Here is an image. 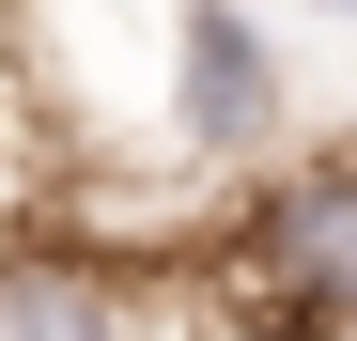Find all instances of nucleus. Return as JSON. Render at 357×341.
I'll use <instances>...</instances> for the list:
<instances>
[{
	"instance_id": "3",
	"label": "nucleus",
	"mask_w": 357,
	"mask_h": 341,
	"mask_svg": "<svg viewBox=\"0 0 357 341\" xmlns=\"http://www.w3.org/2000/svg\"><path fill=\"white\" fill-rule=\"evenodd\" d=\"M0 341H125V295L93 264H0Z\"/></svg>"
},
{
	"instance_id": "1",
	"label": "nucleus",
	"mask_w": 357,
	"mask_h": 341,
	"mask_svg": "<svg viewBox=\"0 0 357 341\" xmlns=\"http://www.w3.org/2000/svg\"><path fill=\"white\" fill-rule=\"evenodd\" d=\"M249 170H264V155H249ZM233 279L280 295L295 326H342V295H357V155H342V140H295V155L264 170L249 233H233Z\"/></svg>"
},
{
	"instance_id": "2",
	"label": "nucleus",
	"mask_w": 357,
	"mask_h": 341,
	"mask_svg": "<svg viewBox=\"0 0 357 341\" xmlns=\"http://www.w3.org/2000/svg\"><path fill=\"white\" fill-rule=\"evenodd\" d=\"M295 125V78H280V47L233 16V0H171V140L187 155H280Z\"/></svg>"
}]
</instances>
